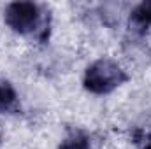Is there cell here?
Instances as JSON below:
<instances>
[{"instance_id": "3957f363", "label": "cell", "mask_w": 151, "mask_h": 149, "mask_svg": "<svg viewBox=\"0 0 151 149\" xmlns=\"http://www.w3.org/2000/svg\"><path fill=\"white\" fill-rule=\"evenodd\" d=\"M130 25L134 28H139V30H146L148 27H151V0H146L142 4H139L132 11Z\"/></svg>"}, {"instance_id": "277c9868", "label": "cell", "mask_w": 151, "mask_h": 149, "mask_svg": "<svg viewBox=\"0 0 151 149\" xmlns=\"http://www.w3.org/2000/svg\"><path fill=\"white\" fill-rule=\"evenodd\" d=\"M16 98L18 97H16V91H14L12 84L0 79V109L2 111L12 109L14 104H16Z\"/></svg>"}, {"instance_id": "7a4b0ae2", "label": "cell", "mask_w": 151, "mask_h": 149, "mask_svg": "<svg viewBox=\"0 0 151 149\" xmlns=\"http://www.w3.org/2000/svg\"><path fill=\"white\" fill-rule=\"evenodd\" d=\"M5 23L18 34H34L37 32L42 16L39 5L34 2H12L5 9Z\"/></svg>"}, {"instance_id": "6da1fadb", "label": "cell", "mask_w": 151, "mask_h": 149, "mask_svg": "<svg viewBox=\"0 0 151 149\" xmlns=\"http://www.w3.org/2000/svg\"><path fill=\"white\" fill-rule=\"evenodd\" d=\"M128 79L127 72L114 63L113 60H97L93 62L86 72H84V88L90 93H97V95H104V93H111L118 86H121L125 81Z\"/></svg>"}, {"instance_id": "5b68a950", "label": "cell", "mask_w": 151, "mask_h": 149, "mask_svg": "<svg viewBox=\"0 0 151 149\" xmlns=\"http://www.w3.org/2000/svg\"><path fill=\"white\" fill-rule=\"evenodd\" d=\"M58 149H91V146H90V139L84 133L76 132L72 135H69L65 140H62Z\"/></svg>"}, {"instance_id": "8992f818", "label": "cell", "mask_w": 151, "mask_h": 149, "mask_svg": "<svg viewBox=\"0 0 151 149\" xmlns=\"http://www.w3.org/2000/svg\"><path fill=\"white\" fill-rule=\"evenodd\" d=\"M142 149H151V133L146 137V142H144V148Z\"/></svg>"}]
</instances>
